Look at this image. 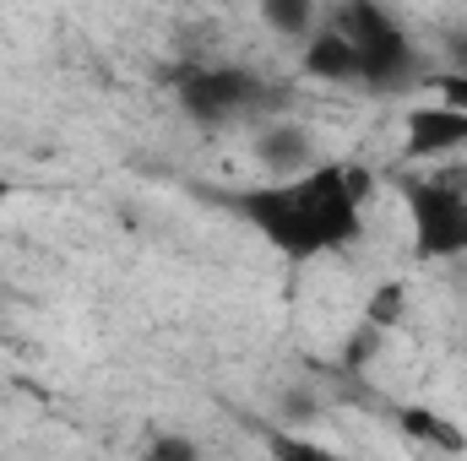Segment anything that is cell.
Wrapping results in <instances>:
<instances>
[{
	"label": "cell",
	"instance_id": "277c9868",
	"mask_svg": "<svg viewBox=\"0 0 467 461\" xmlns=\"http://www.w3.org/2000/svg\"><path fill=\"white\" fill-rule=\"evenodd\" d=\"M266 98H272L266 82L250 77L244 66H191L180 77V104H185V115L202 119V125H223L234 115H250Z\"/></svg>",
	"mask_w": 467,
	"mask_h": 461
},
{
	"label": "cell",
	"instance_id": "8992f818",
	"mask_svg": "<svg viewBox=\"0 0 467 461\" xmlns=\"http://www.w3.org/2000/svg\"><path fill=\"white\" fill-rule=\"evenodd\" d=\"M255 163L272 179H299L305 169H316V152H310V136L299 125H266L255 136Z\"/></svg>",
	"mask_w": 467,
	"mask_h": 461
},
{
	"label": "cell",
	"instance_id": "30bf717a",
	"mask_svg": "<svg viewBox=\"0 0 467 461\" xmlns=\"http://www.w3.org/2000/svg\"><path fill=\"white\" fill-rule=\"evenodd\" d=\"M266 456L272 461H348L343 451H332V446H321L310 435H288V429L266 435Z\"/></svg>",
	"mask_w": 467,
	"mask_h": 461
},
{
	"label": "cell",
	"instance_id": "ba28073f",
	"mask_svg": "<svg viewBox=\"0 0 467 461\" xmlns=\"http://www.w3.org/2000/svg\"><path fill=\"white\" fill-rule=\"evenodd\" d=\"M402 429L413 435V440H424V446H435V451H467V435L451 424V418H435V413H424V407H402Z\"/></svg>",
	"mask_w": 467,
	"mask_h": 461
},
{
	"label": "cell",
	"instance_id": "8fae6325",
	"mask_svg": "<svg viewBox=\"0 0 467 461\" xmlns=\"http://www.w3.org/2000/svg\"><path fill=\"white\" fill-rule=\"evenodd\" d=\"M261 16H266V27H277V33H316V11L305 5V0H266L261 5Z\"/></svg>",
	"mask_w": 467,
	"mask_h": 461
},
{
	"label": "cell",
	"instance_id": "4fadbf2b",
	"mask_svg": "<svg viewBox=\"0 0 467 461\" xmlns=\"http://www.w3.org/2000/svg\"><path fill=\"white\" fill-rule=\"evenodd\" d=\"M435 93H441L446 109L467 115V71H446V77H435Z\"/></svg>",
	"mask_w": 467,
	"mask_h": 461
},
{
	"label": "cell",
	"instance_id": "7c38bea8",
	"mask_svg": "<svg viewBox=\"0 0 467 461\" xmlns=\"http://www.w3.org/2000/svg\"><path fill=\"white\" fill-rule=\"evenodd\" d=\"M141 461H202V446L191 435H158V440H147Z\"/></svg>",
	"mask_w": 467,
	"mask_h": 461
},
{
	"label": "cell",
	"instance_id": "3957f363",
	"mask_svg": "<svg viewBox=\"0 0 467 461\" xmlns=\"http://www.w3.org/2000/svg\"><path fill=\"white\" fill-rule=\"evenodd\" d=\"M402 207L413 229L419 261H457L467 255V190L446 174H413L402 179Z\"/></svg>",
	"mask_w": 467,
	"mask_h": 461
},
{
	"label": "cell",
	"instance_id": "9c48e42d",
	"mask_svg": "<svg viewBox=\"0 0 467 461\" xmlns=\"http://www.w3.org/2000/svg\"><path fill=\"white\" fill-rule=\"evenodd\" d=\"M408 315V288L402 282H380L375 293H369V304H364V326L369 332H397V321Z\"/></svg>",
	"mask_w": 467,
	"mask_h": 461
},
{
	"label": "cell",
	"instance_id": "6da1fadb",
	"mask_svg": "<svg viewBox=\"0 0 467 461\" xmlns=\"http://www.w3.org/2000/svg\"><path fill=\"white\" fill-rule=\"evenodd\" d=\"M239 223L261 233L283 261H321L364 233L369 174L353 163H316L299 179H261L223 196Z\"/></svg>",
	"mask_w": 467,
	"mask_h": 461
},
{
	"label": "cell",
	"instance_id": "5b68a950",
	"mask_svg": "<svg viewBox=\"0 0 467 461\" xmlns=\"http://www.w3.org/2000/svg\"><path fill=\"white\" fill-rule=\"evenodd\" d=\"M467 147V115L446 109V104H419L408 109V136H402V152L413 163H435V158H451Z\"/></svg>",
	"mask_w": 467,
	"mask_h": 461
},
{
	"label": "cell",
	"instance_id": "5bb4252c",
	"mask_svg": "<svg viewBox=\"0 0 467 461\" xmlns=\"http://www.w3.org/2000/svg\"><path fill=\"white\" fill-rule=\"evenodd\" d=\"M5 201H11V179L0 174V207H5Z\"/></svg>",
	"mask_w": 467,
	"mask_h": 461
},
{
	"label": "cell",
	"instance_id": "52a82bcc",
	"mask_svg": "<svg viewBox=\"0 0 467 461\" xmlns=\"http://www.w3.org/2000/svg\"><path fill=\"white\" fill-rule=\"evenodd\" d=\"M299 66H305V77H316V82H358V49H353L337 27L310 33Z\"/></svg>",
	"mask_w": 467,
	"mask_h": 461
},
{
	"label": "cell",
	"instance_id": "7a4b0ae2",
	"mask_svg": "<svg viewBox=\"0 0 467 461\" xmlns=\"http://www.w3.org/2000/svg\"><path fill=\"white\" fill-rule=\"evenodd\" d=\"M332 27L358 49V82L369 93H397V87H408L419 77V49H413V38L402 33V22L386 5L353 0V5L337 11Z\"/></svg>",
	"mask_w": 467,
	"mask_h": 461
}]
</instances>
